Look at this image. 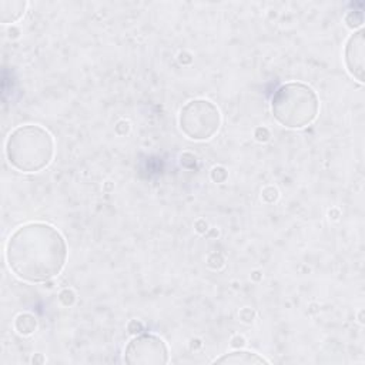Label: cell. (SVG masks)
Returning a JSON list of instances; mask_svg holds the SVG:
<instances>
[{
	"label": "cell",
	"mask_w": 365,
	"mask_h": 365,
	"mask_svg": "<svg viewBox=\"0 0 365 365\" xmlns=\"http://www.w3.org/2000/svg\"><path fill=\"white\" fill-rule=\"evenodd\" d=\"M67 258L64 237L46 222L19 227L6 245L10 269L29 282H46L61 272Z\"/></svg>",
	"instance_id": "cell-1"
},
{
	"label": "cell",
	"mask_w": 365,
	"mask_h": 365,
	"mask_svg": "<svg viewBox=\"0 0 365 365\" xmlns=\"http://www.w3.org/2000/svg\"><path fill=\"white\" fill-rule=\"evenodd\" d=\"M53 155L54 140L40 125H20L10 133L6 141L9 164L23 173H36L46 168L53 160Z\"/></svg>",
	"instance_id": "cell-2"
},
{
	"label": "cell",
	"mask_w": 365,
	"mask_h": 365,
	"mask_svg": "<svg viewBox=\"0 0 365 365\" xmlns=\"http://www.w3.org/2000/svg\"><path fill=\"white\" fill-rule=\"evenodd\" d=\"M319 110L317 93L304 83H285L277 88L271 100L275 120L288 128H302L311 124Z\"/></svg>",
	"instance_id": "cell-3"
},
{
	"label": "cell",
	"mask_w": 365,
	"mask_h": 365,
	"mask_svg": "<svg viewBox=\"0 0 365 365\" xmlns=\"http://www.w3.org/2000/svg\"><path fill=\"white\" fill-rule=\"evenodd\" d=\"M221 115L218 108L208 100H191L180 111L178 124L181 131L191 140L211 138L220 128Z\"/></svg>",
	"instance_id": "cell-4"
},
{
	"label": "cell",
	"mask_w": 365,
	"mask_h": 365,
	"mask_svg": "<svg viewBox=\"0 0 365 365\" xmlns=\"http://www.w3.org/2000/svg\"><path fill=\"white\" fill-rule=\"evenodd\" d=\"M124 362L130 365H160L168 362L165 342L153 334H141L133 338L124 349Z\"/></svg>",
	"instance_id": "cell-5"
},
{
	"label": "cell",
	"mask_w": 365,
	"mask_h": 365,
	"mask_svg": "<svg viewBox=\"0 0 365 365\" xmlns=\"http://www.w3.org/2000/svg\"><path fill=\"white\" fill-rule=\"evenodd\" d=\"M364 30L361 29L356 33L351 34L344 51L346 70L361 83L364 81Z\"/></svg>",
	"instance_id": "cell-6"
},
{
	"label": "cell",
	"mask_w": 365,
	"mask_h": 365,
	"mask_svg": "<svg viewBox=\"0 0 365 365\" xmlns=\"http://www.w3.org/2000/svg\"><path fill=\"white\" fill-rule=\"evenodd\" d=\"M214 364H235V365H255V364H268V361L262 356H259L255 352L250 351H234L230 354H225L220 358H215L212 361Z\"/></svg>",
	"instance_id": "cell-7"
},
{
	"label": "cell",
	"mask_w": 365,
	"mask_h": 365,
	"mask_svg": "<svg viewBox=\"0 0 365 365\" xmlns=\"http://www.w3.org/2000/svg\"><path fill=\"white\" fill-rule=\"evenodd\" d=\"M0 9H1V21L14 23L23 16L26 3L20 0H1Z\"/></svg>",
	"instance_id": "cell-8"
},
{
	"label": "cell",
	"mask_w": 365,
	"mask_h": 365,
	"mask_svg": "<svg viewBox=\"0 0 365 365\" xmlns=\"http://www.w3.org/2000/svg\"><path fill=\"white\" fill-rule=\"evenodd\" d=\"M37 327V321L30 314H20L14 321V328L21 335H30Z\"/></svg>",
	"instance_id": "cell-9"
},
{
	"label": "cell",
	"mask_w": 365,
	"mask_h": 365,
	"mask_svg": "<svg viewBox=\"0 0 365 365\" xmlns=\"http://www.w3.org/2000/svg\"><path fill=\"white\" fill-rule=\"evenodd\" d=\"M244 345V339L241 336H237L232 339V346H242Z\"/></svg>",
	"instance_id": "cell-10"
}]
</instances>
